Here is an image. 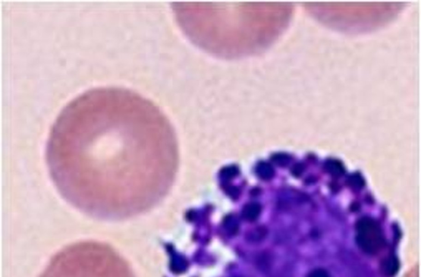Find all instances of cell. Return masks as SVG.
Returning a JSON list of instances; mask_svg holds the SVG:
<instances>
[{"label": "cell", "instance_id": "1", "mask_svg": "<svg viewBox=\"0 0 421 277\" xmlns=\"http://www.w3.org/2000/svg\"><path fill=\"white\" fill-rule=\"evenodd\" d=\"M291 14L288 4L228 7L182 2L175 17L194 43L215 55L234 57L258 52L271 44L289 24Z\"/></svg>", "mask_w": 421, "mask_h": 277}, {"label": "cell", "instance_id": "2", "mask_svg": "<svg viewBox=\"0 0 421 277\" xmlns=\"http://www.w3.org/2000/svg\"><path fill=\"white\" fill-rule=\"evenodd\" d=\"M39 277H125L120 259L104 245L75 243L56 253Z\"/></svg>", "mask_w": 421, "mask_h": 277}, {"label": "cell", "instance_id": "3", "mask_svg": "<svg viewBox=\"0 0 421 277\" xmlns=\"http://www.w3.org/2000/svg\"><path fill=\"white\" fill-rule=\"evenodd\" d=\"M356 241L365 253L374 255L380 252L386 246L382 228L375 220L368 217L360 220L356 225Z\"/></svg>", "mask_w": 421, "mask_h": 277}, {"label": "cell", "instance_id": "4", "mask_svg": "<svg viewBox=\"0 0 421 277\" xmlns=\"http://www.w3.org/2000/svg\"><path fill=\"white\" fill-rule=\"evenodd\" d=\"M262 206L257 202H250L242 209V216L248 222H254L260 217L262 212Z\"/></svg>", "mask_w": 421, "mask_h": 277}, {"label": "cell", "instance_id": "5", "mask_svg": "<svg viewBox=\"0 0 421 277\" xmlns=\"http://www.w3.org/2000/svg\"><path fill=\"white\" fill-rule=\"evenodd\" d=\"M382 273L388 277L395 275L399 268L398 260L395 256H390L383 261L381 266Z\"/></svg>", "mask_w": 421, "mask_h": 277}, {"label": "cell", "instance_id": "6", "mask_svg": "<svg viewBox=\"0 0 421 277\" xmlns=\"http://www.w3.org/2000/svg\"><path fill=\"white\" fill-rule=\"evenodd\" d=\"M256 173L261 179L265 181L271 180L273 178L275 171L272 165L267 162H260L256 167Z\"/></svg>", "mask_w": 421, "mask_h": 277}, {"label": "cell", "instance_id": "7", "mask_svg": "<svg viewBox=\"0 0 421 277\" xmlns=\"http://www.w3.org/2000/svg\"><path fill=\"white\" fill-rule=\"evenodd\" d=\"M225 230L231 234L238 232L240 227L239 221L234 215H229L225 218L224 222Z\"/></svg>", "mask_w": 421, "mask_h": 277}, {"label": "cell", "instance_id": "8", "mask_svg": "<svg viewBox=\"0 0 421 277\" xmlns=\"http://www.w3.org/2000/svg\"><path fill=\"white\" fill-rule=\"evenodd\" d=\"M240 170L235 165L224 167L221 170L220 175L223 179L226 180H231L238 176Z\"/></svg>", "mask_w": 421, "mask_h": 277}, {"label": "cell", "instance_id": "9", "mask_svg": "<svg viewBox=\"0 0 421 277\" xmlns=\"http://www.w3.org/2000/svg\"><path fill=\"white\" fill-rule=\"evenodd\" d=\"M271 161L278 166L285 167L289 165L290 162V157L288 154L276 153L273 154L271 157Z\"/></svg>", "mask_w": 421, "mask_h": 277}, {"label": "cell", "instance_id": "10", "mask_svg": "<svg viewBox=\"0 0 421 277\" xmlns=\"http://www.w3.org/2000/svg\"><path fill=\"white\" fill-rule=\"evenodd\" d=\"M226 193L231 198L236 199L239 198L240 195V191L236 186H231L226 189Z\"/></svg>", "mask_w": 421, "mask_h": 277}, {"label": "cell", "instance_id": "11", "mask_svg": "<svg viewBox=\"0 0 421 277\" xmlns=\"http://www.w3.org/2000/svg\"><path fill=\"white\" fill-rule=\"evenodd\" d=\"M307 277H331V276L326 270L317 269L312 271Z\"/></svg>", "mask_w": 421, "mask_h": 277}, {"label": "cell", "instance_id": "12", "mask_svg": "<svg viewBox=\"0 0 421 277\" xmlns=\"http://www.w3.org/2000/svg\"><path fill=\"white\" fill-rule=\"evenodd\" d=\"M301 170L302 168L301 165H296L293 167L291 171H292V173L295 176H299V175H300L301 173Z\"/></svg>", "mask_w": 421, "mask_h": 277}]
</instances>
